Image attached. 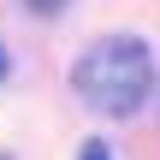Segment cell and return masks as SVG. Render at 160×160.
I'll return each instance as SVG.
<instances>
[{"label": "cell", "instance_id": "obj_1", "mask_svg": "<svg viewBox=\"0 0 160 160\" xmlns=\"http://www.w3.org/2000/svg\"><path fill=\"white\" fill-rule=\"evenodd\" d=\"M154 89V59L137 36H101L95 48H83L77 59V95L95 107V113H137Z\"/></svg>", "mask_w": 160, "mask_h": 160}, {"label": "cell", "instance_id": "obj_2", "mask_svg": "<svg viewBox=\"0 0 160 160\" xmlns=\"http://www.w3.org/2000/svg\"><path fill=\"white\" fill-rule=\"evenodd\" d=\"M77 160H113V154H107V142H83V154H77Z\"/></svg>", "mask_w": 160, "mask_h": 160}, {"label": "cell", "instance_id": "obj_3", "mask_svg": "<svg viewBox=\"0 0 160 160\" xmlns=\"http://www.w3.org/2000/svg\"><path fill=\"white\" fill-rule=\"evenodd\" d=\"M24 6H30V12H59L65 0H24Z\"/></svg>", "mask_w": 160, "mask_h": 160}, {"label": "cell", "instance_id": "obj_4", "mask_svg": "<svg viewBox=\"0 0 160 160\" xmlns=\"http://www.w3.org/2000/svg\"><path fill=\"white\" fill-rule=\"evenodd\" d=\"M0 77H6V48H0Z\"/></svg>", "mask_w": 160, "mask_h": 160}, {"label": "cell", "instance_id": "obj_5", "mask_svg": "<svg viewBox=\"0 0 160 160\" xmlns=\"http://www.w3.org/2000/svg\"><path fill=\"white\" fill-rule=\"evenodd\" d=\"M0 160H6V154H0Z\"/></svg>", "mask_w": 160, "mask_h": 160}]
</instances>
